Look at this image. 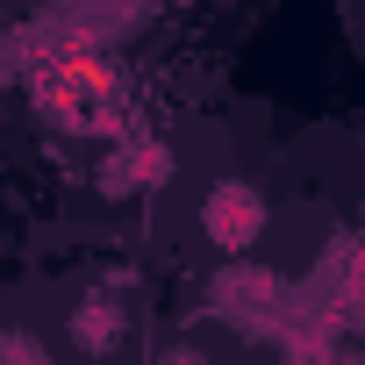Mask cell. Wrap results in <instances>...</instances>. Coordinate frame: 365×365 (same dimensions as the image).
<instances>
[{
  "label": "cell",
  "mask_w": 365,
  "mask_h": 365,
  "mask_svg": "<svg viewBox=\"0 0 365 365\" xmlns=\"http://www.w3.org/2000/svg\"><path fill=\"white\" fill-rule=\"evenodd\" d=\"M0 365H43V344L22 336V329H8V336H0Z\"/></svg>",
  "instance_id": "obj_5"
},
{
  "label": "cell",
  "mask_w": 365,
  "mask_h": 365,
  "mask_svg": "<svg viewBox=\"0 0 365 365\" xmlns=\"http://www.w3.org/2000/svg\"><path fill=\"white\" fill-rule=\"evenodd\" d=\"M215 301H222V315L258 322V315L272 308V279H265L258 265H230V272H222V287H215Z\"/></svg>",
  "instance_id": "obj_4"
},
{
  "label": "cell",
  "mask_w": 365,
  "mask_h": 365,
  "mask_svg": "<svg viewBox=\"0 0 365 365\" xmlns=\"http://www.w3.org/2000/svg\"><path fill=\"white\" fill-rule=\"evenodd\" d=\"M122 301L115 294H93V301H79L72 308V351H86V358H108L115 344H122Z\"/></svg>",
  "instance_id": "obj_3"
},
{
  "label": "cell",
  "mask_w": 365,
  "mask_h": 365,
  "mask_svg": "<svg viewBox=\"0 0 365 365\" xmlns=\"http://www.w3.org/2000/svg\"><path fill=\"white\" fill-rule=\"evenodd\" d=\"M158 365H208V351H194V344H172Z\"/></svg>",
  "instance_id": "obj_6"
},
{
  "label": "cell",
  "mask_w": 365,
  "mask_h": 365,
  "mask_svg": "<svg viewBox=\"0 0 365 365\" xmlns=\"http://www.w3.org/2000/svg\"><path fill=\"white\" fill-rule=\"evenodd\" d=\"M201 230H208V244H222V251H251V244L265 237V194L244 187V179L208 187V201H201Z\"/></svg>",
  "instance_id": "obj_1"
},
{
  "label": "cell",
  "mask_w": 365,
  "mask_h": 365,
  "mask_svg": "<svg viewBox=\"0 0 365 365\" xmlns=\"http://www.w3.org/2000/svg\"><path fill=\"white\" fill-rule=\"evenodd\" d=\"M172 179V143H129L101 158V194H136V187H165Z\"/></svg>",
  "instance_id": "obj_2"
}]
</instances>
